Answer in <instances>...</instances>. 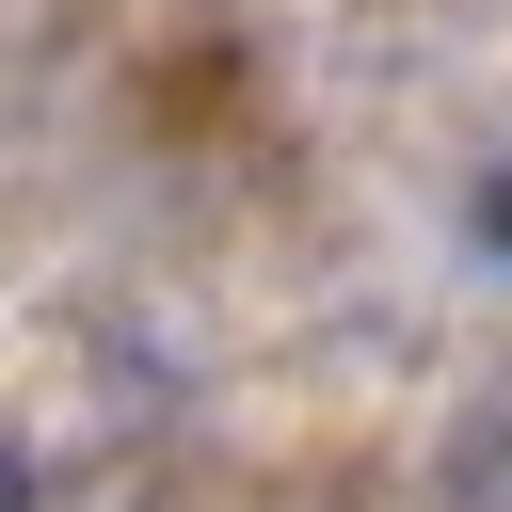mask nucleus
<instances>
[{
    "mask_svg": "<svg viewBox=\"0 0 512 512\" xmlns=\"http://www.w3.org/2000/svg\"><path fill=\"white\" fill-rule=\"evenodd\" d=\"M0 512H32V464H16V448H0Z\"/></svg>",
    "mask_w": 512,
    "mask_h": 512,
    "instance_id": "1",
    "label": "nucleus"
}]
</instances>
